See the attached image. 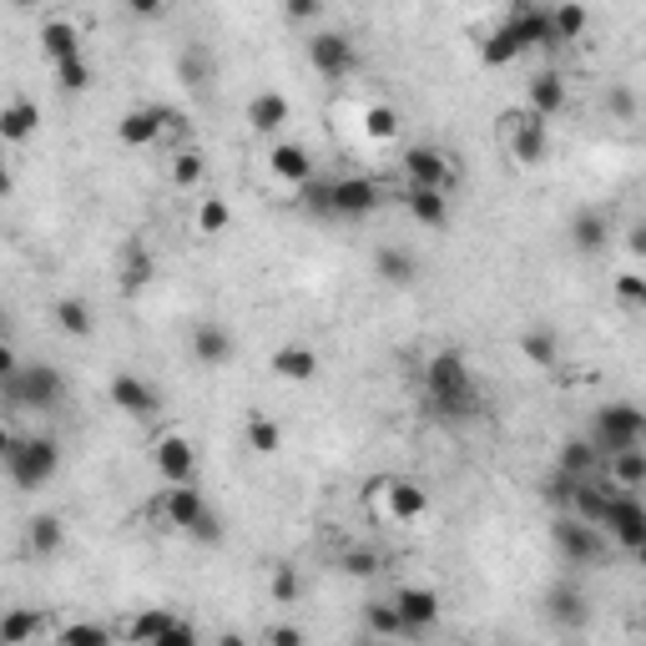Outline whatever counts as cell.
Returning a JSON list of instances; mask_svg holds the SVG:
<instances>
[{
  "label": "cell",
  "mask_w": 646,
  "mask_h": 646,
  "mask_svg": "<svg viewBox=\"0 0 646 646\" xmlns=\"http://www.w3.org/2000/svg\"><path fill=\"white\" fill-rule=\"evenodd\" d=\"M425 405H429V415L445 419V425H475V419L485 415L480 384H475L470 364L455 349H439L435 359L425 364Z\"/></svg>",
  "instance_id": "cell-1"
},
{
  "label": "cell",
  "mask_w": 646,
  "mask_h": 646,
  "mask_svg": "<svg viewBox=\"0 0 646 646\" xmlns=\"http://www.w3.org/2000/svg\"><path fill=\"white\" fill-rule=\"evenodd\" d=\"M61 470V445L51 435H6V475L16 490H41Z\"/></svg>",
  "instance_id": "cell-2"
},
{
  "label": "cell",
  "mask_w": 646,
  "mask_h": 646,
  "mask_svg": "<svg viewBox=\"0 0 646 646\" xmlns=\"http://www.w3.org/2000/svg\"><path fill=\"white\" fill-rule=\"evenodd\" d=\"M0 389H6V405L11 409H61V399H67V379H61V369L56 364H21L16 374H0Z\"/></svg>",
  "instance_id": "cell-3"
},
{
  "label": "cell",
  "mask_w": 646,
  "mask_h": 646,
  "mask_svg": "<svg viewBox=\"0 0 646 646\" xmlns=\"http://www.w3.org/2000/svg\"><path fill=\"white\" fill-rule=\"evenodd\" d=\"M592 439L602 455H616V449L646 445V415L632 405V399H616V405H602L592 419Z\"/></svg>",
  "instance_id": "cell-4"
},
{
  "label": "cell",
  "mask_w": 646,
  "mask_h": 646,
  "mask_svg": "<svg viewBox=\"0 0 646 646\" xmlns=\"http://www.w3.org/2000/svg\"><path fill=\"white\" fill-rule=\"evenodd\" d=\"M550 540H556V550L566 556V566H592V560L606 556V540L602 530L592 526V520H580V515L560 510L556 526H550Z\"/></svg>",
  "instance_id": "cell-5"
},
{
  "label": "cell",
  "mask_w": 646,
  "mask_h": 646,
  "mask_svg": "<svg viewBox=\"0 0 646 646\" xmlns=\"http://www.w3.org/2000/svg\"><path fill=\"white\" fill-rule=\"evenodd\" d=\"M505 142H510V157L520 167H540L550 152V132L540 111H510L505 117Z\"/></svg>",
  "instance_id": "cell-6"
},
{
  "label": "cell",
  "mask_w": 646,
  "mask_h": 646,
  "mask_svg": "<svg viewBox=\"0 0 646 646\" xmlns=\"http://www.w3.org/2000/svg\"><path fill=\"white\" fill-rule=\"evenodd\" d=\"M308 67H314L318 77L339 81L359 67V51H354V41L344 31H314L308 36Z\"/></svg>",
  "instance_id": "cell-7"
},
{
  "label": "cell",
  "mask_w": 646,
  "mask_h": 646,
  "mask_svg": "<svg viewBox=\"0 0 646 646\" xmlns=\"http://www.w3.org/2000/svg\"><path fill=\"white\" fill-rule=\"evenodd\" d=\"M602 526L612 530L616 546L636 550L646 540V500H636L632 490H616L612 505H606V515H602Z\"/></svg>",
  "instance_id": "cell-8"
},
{
  "label": "cell",
  "mask_w": 646,
  "mask_h": 646,
  "mask_svg": "<svg viewBox=\"0 0 646 646\" xmlns=\"http://www.w3.org/2000/svg\"><path fill=\"white\" fill-rule=\"evenodd\" d=\"M510 36L520 41V51H556V21H550L546 6H536V0H520L510 11Z\"/></svg>",
  "instance_id": "cell-9"
},
{
  "label": "cell",
  "mask_w": 646,
  "mask_h": 646,
  "mask_svg": "<svg viewBox=\"0 0 646 646\" xmlns=\"http://www.w3.org/2000/svg\"><path fill=\"white\" fill-rule=\"evenodd\" d=\"M399 167H405V177L409 182H425V187H455V167H449V157L439 152V147H429V142H415V147H405V157H399Z\"/></svg>",
  "instance_id": "cell-10"
},
{
  "label": "cell",
  "mask_w": 646,
  "mask_h": 646,
  "mask_svg": "<svg viewBox=\"0 0 646 646\" xmlns=\"http://www.w3.org/2000/svg\"><path fill=\"white\" fill-rule=\"evenodd\" d=\"M127 636H132V642H157V646H187V642H198L192 622H182V616H172V612H142L132 626H127Z\"/></svg>",
  "instance_id": "cell-11"
},
{
  "label": "cell",
  "mask_w": 646,
  "mask_h": 646,
  "mask_svg": "<svg viewBox=\"0 0 646 646\" xmlns=\"http://www.w3.org/2000/svg\"><path fill=\"white\" fill-rule=\"evenodd\" d=\"M111 405L132 419H152L157 409H162V395H157L142 374H117V379H111Z\"/></svg>",
  "instance_id": "cell-12"
},
{
  "label": "cell",
  "mask_w": 646,
  "mask_h": 646,
  "mask_svg": "<svg viewBox=\"0 0 646 646\" xmlns=\"http://www.w3.org/2000/svg\"><path fill=\"white\" fill-rule=\"evenodd\" d=\"M152 465L157 475H162L167 485H187L192 475H198V455H192V445H187L182 435H162L152 445Z\"/></svg>",
  "instance_id": "cell-13"
},
{
  "label": "cell",
  "mask_w": 646,
  "mask_h": 646,
  "mask_svg": "<svg viewBox=\"0 0 646 646\" xmlns=\"http://www.w3.org/2000/svg\"><path fill=\"white\" fill-rule=\"evenodd\" d=\"M566 242L580 252V258H602L606 242H612V222H606L602 208H580L566 228Z\"/></svg>",
  "instance_id": "cell-14"
},
{
  "label": "cell",
  "mask_w": 646,
  "mask_h": 646,
  "mask_svg": "<svg viewBox=\"0 0 646 646\" xmlns=\"http://www.w3.org/2000/svg\"><path fill=\"white\" fill-rule=\"evenodd\" d=\"M395 606H399V616H405L409 636L429 632V626L439 622V612H445L439 592H429V586H399V592H395Z\"/></svg>",
  "instance_id": "cell-15"
},
{
  "label": "cell",
  "mask_w": 646,
  "mask_h": 646,
  "mask_svg": "<svg viewBox=\"0 0 646 646\" xmlns=\"http://www.w3.org/2000/svg\"><path fill=\"white\" fill-rule=\"evenodd\" d=\"M405 212L425 228H449V192L445 187H425V182H409L405 187Z\"/></svg>",
  "instance_id": "cell-16"
},
{
  "label": "cell",
  "mask_w": 646,
  "mask_h": 646,
  "mask_svg": "<svg viewBox=\"0 0 646 646\" xmlns=\"http://www.w3.org/2000/svg\"><path fill=\"white\" fill-rule=\"evenodd\" d=\"M374 208H379V182H369V177L334 182V218H369Z\"/></svg>",
  "instance_id": "cell-17"
},
{
  "label": "cell",
  "mask_w": 646,
  "mask_h": 646,
  "mask_svg": "<svg viewBox=\"0 0 646 646\" xmlns=\"http://www.w3.org/2000/svg\"><path fill=\"white\" fill-rule=\"evenodd\" d=\"M288 117H294V107H288L284 91H258V97L248 101V127L258 137H278L288 127Z\"/></svg>",
  "instance_id": "cell-18"
},
{
  "label": "cell",
  "mask_w": 646,
  "mask_h": 646,
  "mask_svg": "<svg viewBox=\"0 0 646 646\" xmlns=\"http://www.w3.org/2000/svg\"><path fill=\"white\" fill-rule=\"evenodd\" d=\"M602 470H606V480H612L616 490H636V485H646V445L602 455Z\"/></svg>",
  "instance_id": "cell-19"
},
{
  "label": "cell",
  "mask_w": 646,
  "mask_h": 646,
  "mask_svg": "<svg viewBox=\"0 0 646 646\" xmlns=\"http://www.w3.org/2000/svg\"><path fill=\"white\" fill-rule=\"evenodd\" d=\"M374 274L384 278L389 288H409L419 278V258L409 248H395V242H384L379 252H374Z\"/></svg>",
  "instance_id": "cell-20"
},
{
  "label": "cell",
  "mask_w": 646,
  "mask_h": 646,
  "mask_svg": "<svg viewBox=\"0 0 646 646\" xmlns=\"http://www.w3.org/2000/svg\"><path fill=\"white\" fill-rule=\"evenodd\" d=\"M208 510V500H202V490L192 480L187 485H172V490L162 495V515H167V526H177V530H192V520Z\"/></svg>",
  "instance_id": "cell-21"
},
{
  "label": "cell",
  "mask_w": 646,
  "mask_h": 646,
  "mask_svg": "<svg viewBox=\"0 0 646 646\" xmlns=\"http://www.w3.org/2000/svg\"><path fill=\"white\" fill-rule=\"evenodd\" d=\"M546 616L556 626H566V632H580V626H586V596L576 592V586H566V580H560V586H550L546 592Z\"/></svg>",
  "instance_id": "cell-22"
},
{
  "label": "cell",
  "mask_w": 646,
  "mask_h": 646,
  "mask_svg": "<svg viewBox=\"0 0 646 646\" xmlns=\"http://www.w3.org/2000/svg\"><path fill=\"white\" fill-rule=\"evenodd\" d=\"M384 505H389V520H419L429 510V495L415 480H384Z\"/></svg>",
  "instance_id": "cell-23"
},
{
  "label": "cell",
  "mask_w": 646,
  "mask_h": 646,
  "mask_svg": "<svg viewBox=\"0 0 646 646\" xmlns=\"http://www.w3.org/2000/svg\"><path fill=\"white\" fill-rule=\"evenodd\" d=\"M117 137H121V147H152V142H162V107L127 111V117H121V127H117Z\"/></svg>",
  "instance_id": "cell-24"
},
{
  "label": "cell",
  "mask_w": 646,
  "mask_h": 646,
  "mask_svg": "<svg viewBox=\"0 0 646 646\" xmlns=\"http://www.w3.org/2000/svg\"><path fill=\"white\" fill-rule=\"evenodd\" d=\"M117 274H121V294H142V288L152 284L157 264H152V252H147V242H137V238H132L127 248H121Z\"/></svg>",
  "instance_id": "cell-25"
},
{
  "label": "cell",
  "mask_w": 646,
  "mask_h": 646,
  "mask_svg": "<svg viewBox=\"0 0 646 646\" xmlns=\"http://www.w3.org/2000/svg\"><path fill=\"white\" fill-rule=\"evenodd\" d=\"M192 354H198L202 369H222V364L232 359V334L222 329V324H198V334H192Z\"/></svg>",
  "instance_id": "cell-26"
},
{
  "label": "cell",
  "mask_w": 646,
  "mask_h": 646,
  "mask_svg": "<svg viewBox=\"0 0 646 646\" xmlns=\"http://www.w3.org/2000/svg\"><path fill=\"white\" fill-rule=\"evenodd\" d=\"M56 329L71 334V339H91V329H97V314H91L87 298H81V294L56 298Z\"/></svg>",
  "instance_id": "cell-27"
},
{
  "label": "cell",
  "mask_w": 646,
  "mask_h": 646,
  "mask_svg": "<svg viewBox=\"0 0 646 646\" xmlns=\"http://www.w3.org/2000/svg\"><path fill=\"white\" fill-rule=\"evenodd\" d=\"M268 162H274V177H284V182H294V187H304L308 177H314V157L298 142H278L274 152H268Z\"/></svg>",
  "instance_id": "cell-28"
},
{
  "label": "cell",
  "mask_w": 646,
  "mask_h": 646,
  "mask_svg": "<svg viewBox=\"0 0 646 646\" xmlns=\"http://www.w3.org/2000/svg\"><path fill=\"white\" fill-rule=\"evenodd\" d=\"M570 97H566V81L556 77V71H540L536 81H530V111H540V117H566Z\"/></svg>",
  "instance_id": "cell-29"
},
{
  "label": "cell",
  "mask_w": 646,
  "mask_h": 646,
  "mask_svg": "<svg viewBox=\"0 0 646 646\" xmlns=\"http://www.w3.org/2000/svg\"><path fill=\"white\" fill-rule=\"evenodd\" d=\"M36 127H41V107H36L31 97H16L11 107L0 111V137H6V142H26Z\"/></svg>",
  "instance_id": "cell-30"
},
{
  "label": "cell",
  "mask_w": 646,
  "mask_h": 646,
  "mask_svg": "<svg viewBox=\"0 0 646 646\" xmlns=\"http://www.w3.org/2000/svg\"><path fill=\"white\" fill-rule=\"evenodd\" d=\"M268 364H274L278 379H298V384L314 379V374H318V354L308 349V344H284V349H278Z\"/></svg>",
  "instance_id": "cell-31"
},
{
  "label": "cell",
  "mask_w": 646,
  "mask_h": 646,
  "mask_svg": "<svg viewBox=\"0 0 646 646\" xmlns=\"http://www.w3.org/2000/svg\"><path fill=\"white\" fill-rule=\"evenodd\" d=\"M520 354H526V364H536V369H556V364H560V339L546 329V324H530V329L520 334Z\"/></svg>",
  "instance_id": "cell-32"
},
{
  "label": "cell",
  "mask_w": 646,
  "mask_h": 646,
  "mask_svg": "<svg viewBox=\"0 0 646 646\" xmlns=\"http://www.w3.org/2000/svg\"><path fill=\"white\" fill-rule=\"evenodd\" d=\"M556 465H560V470H570V475H596V470H602V449H596L592 435L566 439V445L556 449Z\"/></svg>",
  "instance_id": "cell-33"
},
{
  "label": "cell",
  "mask_w": 646,
  "mask_h": 646,
  "mask_svg": "<svg viewBox=\"0 0 646 646\" xmlns=\"http://www.w3.org/2000/svg\"><path fill=\"white\" fill-rule=\"evenodd\" d=\"M41 56H51V61L81 56V31L71 21H46L41 26Z\"/></svg>",
  "instance_id": "cell-34"
},
{
  "label": "cell",
  "mask_w": 646,
  "mask_h": 646,
  "mask_svg": "<svg viewBox=\"0 0 646 646\" xmlns=\"http://www.w3.org/2000/svg\"><path fill=\"white\" fill-rule=\"evenodd\" d=\"M67 540V526H61V515H36L31 530H26V550L31 556H56Z\"/></svg>",
  "instance_id": "cell-35"
},
{
  "label": "cell",
  "mask_w": 646,
  "mask_h": 646,
  "mask_svg": "<svg viewBox=\"0 0 646 646\" xmlns=\"http://www.w3.org/2000/svg\"><path fill=\"white\" fill-rule=\"evenodd\" d=\"M242 445L258 449V455H278L284 449V425L268 415H248V425H242Z\"/></svg>",
  "instance_id": "cell-36"
},
{
  "label": "cell",
  "mask_w": 646,
  "mask_h": 646,
  "mask_svg": "<svg viewBox=\"0 0 646 646\" xmlns=\"http://www.w3.org/2000/svg\"><path fill=\"white\" fill-rule=\"evenodd\" d=\"M46 632V622H41V612H6V622H0V646H26V642H36V636Z\"/></svg>",
  "instance_id": "cell-37"
},
{
  "label": "cell",
  "mask_w": 646,
  "mask_h": 646,
  "mask_svg": "<svg viewBox=\"0 0 646 646\" xmlns=\"http://www.w3.org/2000/svg\"><path fill=\"white\" fill-rule=\"evenodd\" d=\"M520 56H526V51H520V41L510 36V26H500V31H490V36L480 41V61H485L490 71L510 67V61H520Z\"/></svg>",
  "instance_id": "cell-38"
},
{
  "label": "cell",
  "mask_w": 646,
  "mask_h": 646,
  "mask_svg": "<svg viewBox=\"0 0 646 646\" xmlns=\"http://www.w3.org/2000/svg\"><path fill=\"white\" fill-rule=\"evenodd\" d=\"M364 632L369 636H409L405 616H399L395 602H369L364 606Z\"/></svg>",
  "instance_id": "cell-39"
},
{
  "label": "cell",
  "mask_w": 646,
  "mask_h": 646,
  "mask_svg": "<svg viewBox=\"0 0 646 646\" xmlns=\"http://www.w3.org/2000/svg\"><path fill=\"white\" fill-rule=\"evenodd\" d=\"M177 77H182L192 91H208L212 87V56L202 51V46H187V51L177 56Z\"/></svg>",
  "instance_id": "cell-40"
},
{
  "label": "cell",
  "mask_w": 646,
  "mask_h": 646,
  "mask_svg": "<svg viewBox=\"0 0 646 646\" xmlns=\"http://www.w3.org/2000/svg\"><path fill=\"white\" fill-rule=\"evenodd\" d=\"M550 21H556V41L566 46V41H580V36H586V21H592V16H586L580 0H556Z\"/></svg>",
  "instance_id": "cell-41"
},
{
  "label": "cell",
  "mask_w": 646,
  "mask_h": 646,
  "mask_svg": "<svg viewBox=\"0 0 646 646\" xmlns=\"http://www.w3.org/2000/svg\"><path fill=\"white\" fill-rule=\"evenodd\" d=\"M51 71H56V87L67 91V97H77V91L91 87V61H87V56H67V61H51Z\"/></svg>",
  "instance_id": "cell-42"
},
{
  "label": "cell",
  "mask_w": 646,
  "mask_h": 646,
  "mask_svg": "<svg viewBox=\"0 0 646 646\" xmlns=\"http://www.w3.org/2000/svg\"><path fill=\"white\" fill-rule=\"evenodd\" d=\"M298 208L334 218V182H329V177H308V182L298 187Z\"/></svg>",
  "instance_id": "cell-43"
},
{
  "label": "cell",
  "mask_w": 646,
  "mask_h": 646,
  "mask_svg": "<svg viewBox=\"0 0 646 646\" xmlns=\"http://www.w3.org/2000/svg\"><path fill=\"white\" fill-rule=\"evenodd\" d=\"M580 480H586V475H570V470H560V465H556V470L546 475V490H540V495H546V505H556V510H570Z\"/></svg>",
  "instance_id": "cell-44"
},
{
  "label": "cell",
  "mask_w": 646,
  "mask_h": 646,
  "mask_svg": "<svg viewBox=\"0 0 646 646\" xmlns=\"http://www.w3.org/2000/svg\"><path fill=\"white\" fill-rule=\"evenodd\" d=\"M298 592H304V580H298V566H274V576H268V596H274L278 606H294Z\"/></svg>",
  "instance_id": "cell-45"
},
{
  "label": "cell",
  "mask_w": 646,
  "mask_h": 646,
  "mask_svg": "<svg viewBox=\"0 0 646 646\" xmlns=\"http://www.w3.org/2000/svg\"><path fill=\"white\" fill-rule=\"evenodd\" d=\"M364 132H369L374 142H389V137L399 132V117H395V107H384V101H374V107H364Z\"/></svg>",
  "instance_id": "cell-46"
},
{
  "label": "cell",
  "mask_w": 646,
  "mask_h": 646,
  "mask_svg": "<svg viewBox=\"0 0 646 646\" xmlns=\"http://www.w3.org/2000/svg\"><path fill=\"white\" fill-rule=\"evenodd\" d=\"M612 294H616V304H622V308H636V314H646V278L642 274H616Z\"/></svg>",
  "instance_id": "cell-47"
},
{
  "label": "cell",
  "mask_w": 646,
  "mask_h": 646,
  "mask_svg": "<svg viewBox=\"0 0 646 646\" xmlns=\"http://www.w3.org/2000/svg\"><path fill=\"white\" fill-rule=\"evenodd\" d=\"M602 107H606V117L632 121L636 117V91L626 87V81H612V87H606V97H602Z\"/></svg>",
  "instance_id": "cell-48"
},
{
  "label": "cell",
  "mask_w": 646,
  "mask_h": 646,
  "mask_svg": "<svg viewBox=\"0 0 646 646\" xmlns=\"http://www.w3.org/2000/svg\"><path fill=\"white\" fill-rule=\"evenodd\" d=\"M202 172H208V157L202 152H177L172 157V182L177 187H198Z\"/></svg>",
  "instance_id": "cell-49"
},
{
  "label": "cell",
  "mask_w": 646,
  "mask_h": 646,
  "mask_svg": "<svg viewBox=\"0 0 646 646\" xmlns=\"http://www.w3.org/2000/svg\"><path fill=\"white\" fill-rule=\"evenodd\" d=\"M232 222V212H228V202L222 198H202V208H198V232L202 238H212V232H222Z\"/></svg>",
  "instance_id": "cell-50"
},
{
  "label": "cell",
  "mask_w": 646,
  "mask_h": 646,
  "mask_svg": "<svg viewBox=\"0 0 646 646\" xmlns=\"http://www.w3.org/2000/svg\"><path fill=\"white\" fill-rule=\"evenodd\" d=\"M61 642H67V646H107V642H111V632H107V626L77 622V626H67V632H61Z\"/></svg>",
  "instance_id": "cell-51"
},
{
  "label": "cell",
  "mask_w": 646,
  "mask_h": 646,
  "mask_svg": "<svg viewBox=\"0 0 646 646\" xmlns=\"http://www.w3.org/2000/svg\"><path fill=\"white\" fill-rule=\"evenodd\" d=\"M187 536L202 540V546H218V540H222V520H218V510L208 505V510H202L198 520H192V530H187Z\"/></svg>",
  "instance_id": "cell-52"
},
{
  "label": "cell",
  "mask_w": 646,
  "mask_h": 646,
  "mask_svg": "<svg viewBox=\"0 0 646 646\" xmlns=\"http://www.w3.org/2000/svg\"><path fill=\"white\" fill-rule=\"evenodd\" d=\"M384 560L374 556V550H344V560H339V570L344 576H374Z\"/></svg>",
  "instance_id": "cell-53"
},
{
  "label": "cell",
  "mask_w": 646,
  "mask_h": 646,
  "mask_svg": "<svg viewBox=\"0 0 646 646\" xmlns=\"http://www.w3.org/2000/svg\"><path fill=\"white\" fill-rule=\"evenodd\" d=\"M284 16H288V21H298V26H308V21L324 16V0H284Z\"/></svg>",
  "instance_id": "cell-54"
},
{
  "label": "cell",
  "mask_w": 646,
  "mask_h": 646,
  "mask_svg": "<svg viewBox=\"0 0 646 646\" xmlns=\"http://www.w3.org/2000/svg\"><path fill=\"white\" fill-rule=\"evenodd\" d=\"M167 6H172V0H127V11H132L137 21H157Z\"/></svg>",
  "instance_id": "cell-55"
},
{
  "label": "cell",
  "mask_w": 646,
  "mask_h": 646,
  "mask_svg": "<svg viewBox=\"0 0 646 646\" xmlns=\"http://www.w3.org/2000/svg\"><path fill=\"white\" fill-rule=\"evenodd\" d=\"M268 642H278V646H298V642H304V632H298V626H274V632H268Z\"/></svg>",
  "instance_id": "cell-56"
},
{
  "label": "cell",
  "mask_w": 646,
  "mask_h": 646,
  "mask_svg": "<svg viewBox=\"0 0 646 646\" xmlns=\"http://www.w3.org/2000/svg\"><path fill=\"white\" fill-rule=\"evenodd\" d=\"M626 252H632V258H646V228H642V222L626 232Z\"/></svg>",
  "instance_id": "cell-57"
},
{
  "label": "cell",
  "mask_w": 646,
  "mask_h": 646,
  "mask_svg": "<svg viewBox=\"0 0 646 646\" xmlns=\"http://www.w3.org/2000/svg\"><path fill=\"white\" fill-rule=\"evenodd\" d=\"M11 6H21V11H31V6H41V0H11Z\"/></svg>",
  "instance_id": "cell-58"
},
{
  "label": "cell",
  "mask_w": 646,
  "mask_h": 646,
  "mask_svg": "<svg viewBox=\"0 0 646 646\" xmlns=\"http://www.w3.org/2000/svg\"><path fill=\"white\" fill-rule=\"evenodd\" d=\"M636 560H642V566H646V540H642V546H636Z\"/></svg>",
  "instance_id": "cell-59"
},
{
  "label": "cell",
  "mask_w": 646,
  "mask_h": 646,
  "mask_svg": "<svg viewBox=\"0 0 646 646\" xmlns=\"http://www.w3.org/2000/svg\"><path fill=\"white\" fill-rule=\"evenodd\" d=\"M642 636H646V622H642Z\"/></svg>",
  "instance_id": "cell-60"
}]
</instances>
